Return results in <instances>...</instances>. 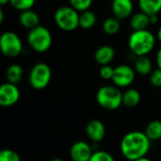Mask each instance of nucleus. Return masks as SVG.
Segmentation results:
<instances>
[{
    "label": "nucleus",
    "instance_id": "1",
    "mask_svg": "<svg viewBox=\"0 0 161 161\" xmlns=\"http://www.w3.org/2000/svg\"><path fill=\"white\" fill-rule=\"evenodd\" d=\"M151 141L144 132L131 131L126 133L120 144L122 155L129 161L145 158L151 148Z\"/></svg>",
    "mask_w": 161,
    "mask_h": 161
},
{
    "label": "nucleus",
    "instance_id": "2",
    "mask_svg": "<svg viewBox=\"0 0 161 161\" xmlns=\"http://www.w3.org/2000/svg\"><path fill=\"white\" fill-rule=\"evenodd\" d=\"M156 37L148 29L133 31L128 38V47L137 57L147 56L156 45Z\"/></svg>",
    "mask_w": 161,
    "mask_h": 161
},
{
    "label": "nucleus",
    "instance_id": "3",
    "mask_svg": "<svg viewBox=\"0 0 161 161\" xmlns=\"http://www.w3.org/2000/svg\"><path fill=\"white\" fill-rule=\"evenodd\" d=\"M26 40L30 48L37 53L47 52L53 42V38L50 30L41 25L29 30Z\"/></svg>",
    "mask_w": 161,
    "mask_h": 161
},
{
    "label": "nucleus",
    "instance_id": "4",
    "mask_svg": "<svg viewBox=\"0 0 161 161\" xmlns=\"http://www.w3.org/2000/svg\"><path fill=\"white\" fill-rule=\"evenodd\" d=\"M96 102L108 110H116L123 105V92L116 86H103L96 92Z\"/></svg>",
    "mask_w": 161,
    "mask_h": 161
},
{
    "label": "nucleus",
    "instance_id": "5",
    "mask_svg": "<svg viewBox=\"0 0 161 161\" xmlns=\"http://www.w3.org/2000/svg\"><path fill=\"white\" fill-rule=\"evenodd\" d=\"M79 15L80 13L71 6H62L55 11L54 20L59 29L72 32L79 26Z\"/></svg>",
    "mask_w": 161,
    "mask_h": 161
},
{
    "label": "nucleus",
    "instance_id": "6",
    "mask_svg": "<svg viewBox=\"0 0 161 161\" xmlns=\"http://www.w3.org/2000/svg\"><path fill=\"white\" fill-rule=\"evenodd\" d=\"M52 77L51 68L43 62H39L35 64L28 76V81L30 86L35 90H43L50 83Z\"/></svg>",
    "mask_w": 161,
    "mask_h": 161
},
{
    "label": "nucleus",
    "instance_id": "7",
    "mask_svg": "<svg viewBox=\"0 0 161 161\" xmlns=\"http://www.w3.org/2000/svg\"><path fill=\"white\" fill-rule=\"evenodd\" d=\"M0 49L7 58H16L23 51L21 38L12 31H6L0 37Z\"/></svg>",
    "mask_w": 161,
    "mask_h": 161
},
{
    "label": "nucleus",
    "instance_id": "8",
    "mask_svg": "<svg viewBox=\"0 0 161 161\" xmlns=\"http://www.w3.org/2000/svg\"><path fill=\"white\" fill-rule=\"evenodd\" d=\"M135 69L126 64H121L114 68L112 77L113 84L118 88H126L130 86L135 79Z\"/></svg>",
    "mask_w": 161,
    "mask_h": 161
},
{
    "label": "nucleus",
    "instance_id": "9",
    "mask_svg": "<svg viewBox=\"0 0 161 161\" xmlns=\"http://www.w3.org/2000/svg\"><path fill=\"white\" fill-rule=\"evenodd\" d=\"M20 98V91L16 84L6 82L0 87V105L2 107H11Z\"/></svg>",
    "mask_w": 161,
    "mask_h": 161
},
{
    "label": "nucleus",
    "instance_id": "10",
    "mask_svg": "<svg viewBox=\"0 0 161 161\" xmlns=\"http://www.w3.org/2000/svg\"><path fill=\"white\" fill-rule=\"evenodd\" d=\"M93 152L92 147L86 142H76L70 149V157L73 161H89Z\"/></svg>",
    "mask_w": 161,
    "mask_h": 161
},
{
    "label": "nucleus",
    "instance_id": "11",
    "mask_svg": "<svg viewBox=\"0 0 161 161\" xmlns=\"http://www.w3.org/2000/svg\"><path fill=\"white\" fill-rule=\"evenodd\" d=\"M133 9L134 4L132 0H112L111 2V10L114 17L119 20L131 17L133 14Z\"/></svg>",
    "mask_w": 161,
    "mask_h": 161
},
{
    "label": "nucleus",
    "instance_id": "12",
    "mask_svg": "<svg viewBox=\"0 0 161 161\" xmlns=\"http://www.w3.org/2000/svg\"><path fill=\"white\" fill-rule=\"evenodd\" d=\"M86 134L91 141L99 142L103 141L106 136L105 125L100 120H92L87 124Z\"/></svg>",
    "mask_w": 161,
    "mask_h": 161
},
{
    "label": "nucleus",
    "instance_id": "13",
    "mask_svg": "<svg viewBox=\"0 0 161 161\" xmlns=\"http://www.w3.org/2000/svg\"><path fill=\"white\" fill-rule=\"evenodd\" d=\"M114 58H115V49L108 44L98 47L94 53V59L101 66L109 65V63L114 59Z\"/></svg>",
    "mask_w": 161,
    "mask_h": 161
},
{
    "label": "nucleus",
    "instance_id": "14",
    "mask_svg": "<svg viewBox=\"0 0 161 161\" xmlns=\"http://www.w3.org/2000/svg\"><path fill=\"white\" fill-rule=\"evenodd\" d=\"M19 22L25 28L31 30L40 25V16L32 9L25 10L20 13Z\"/></svg>",
    "mask_w": 161,
    "mask_h": 161
},
{
    "label": "nucleus",
    "instance_id": "15",
    "mask_svg": "<svg viewBox=\"0 0 161 161\" xmlns=\"http://www.w3.org/2000/svg\"><path fill=\"white\" fill-rule=\"evenodd\" d=\"M129 25H130V27L133 29V31L147 29L148 25H150L149 15H147L146 13L142 11L133 13L130 17Z\"/></svg>",
    "mask_w": 161,
    "mask_h": 161
},
{
    "label": "nucleus",
    "instance_id": "16",
    "mask_svg": "<svg viewBox=\"0 0 161 161\" xmlns=\"http://www.w3.org/2000/svg\"><path fill=\"white\" fill-rule=\"evenodd\" d=\"M134 69L141 75H148L153 72V63L147 56L137 57L134 63Z\"/></svg>",
    "mask_w": 161,
    "mask_h": 161
},
{
    "label": "nucleus",
    "instance_id": "17",
    "mask_svg": "<svg viewBox=\"0 0 161 161\" xmlns=\"http://www.w3.org/2000/svg\"><path fill=\"white\" fill-rule=\"evenodd\" d=\"M138 4L141 11L149 16L158 14L161 11V0H139Z\"/></svg>",
    "mask_w": 161,
    "mask_h": 161
},
{
    "label": "nucleus",
    "instance_id": "18",
    "mask_svg": "<svg viewBox=\"0 0 161 161\" xmlns=\"http://www.w3.org/2000/svg\"><path fill=\"white\" fill-rule=\"evenodd\" d=\"M24 75V70L21 65L19 64H11L8 67L6 71V76L8 79V82L12 84L19 83Z\"/></svg>",
    "mask_w": 161,
    "mask_h": 161
},
{
    "label": "nucleus",
    "instance_id": "19",
    "mask_svg": "<svg viewBox=\"0 0 161 161\" xmlns=\"http://www.w3.org/2000/svg\"><path fill=\"white\" fill-rule=\"evenodd\" d=\"M141 101V93L135 89H128L123 93V105L127 108H134Z\"/></svg>",
    "mask_w": 161,
    "mask_h": 161
},
{
    "label": "nucleus",
    "instance_id": "20",
    "mask_svg": "<svg viewBox=\"0 0 161 161\" xmlns=\"http://www.w3.org/2000/svg\"><path fill=\"white\" fill-rule=\"evenodd\" d=\"M145 135L151 142H157L161 139V121L155 120L150 122L144 131Z\"/></svg>",
    "mask_w": 161,
    "mask_h": 161
},
{
    "label": "nucleus",
    "instance_id": "21",
    "mask_svg": "<svg viewBox=\"0 0 161 161\" xmlns=\"http://www.w3.org/2000/svg\"><path fill=\"white\" fill-rule=\"evenodd\" d=\"M96 14L91 9L85 10L81 12L79 15V26L82 27L83 29H90L93 27L96 24Z\"/></svg>",
    "mask_w": 161,
    "mask_h": 161
},
{
    "label": "nucleus",
    "instance_id": "22",
    "mask_svg": "<svg viewBox=\"0 0 161 161\" xmlns=\"http://www.w3.org/2000/svg\"><path fill=\"white\" fill-rule=\"evenodd\" d=\"M103 30L108 35H115L121 28L120 20L116 17H108L103 23Z\"/></svg>",
    "mask_w": 161,
    "mask_h": 161
},
{
    "label": "nucleus",
    "instance_id": "23",
    "mask_svg": "<svg viewBox=\"0 0 161 161\" xmlns=\"http://www.w3.org/2000/svg\"><path fill=\"white\" fill-rule=\"evenodd\" d=\"M35 2L36 0H9L10 6L21 12L32 9L33 6L35 5Z\"/></svg>",
    "mask_w": 161,
    "mask_h": 161
},
{
    "label": "nucleus",
    "instance_id": "24",
    "mask_svg": "<svg viewBox=\"0 0 161 161\" xmlns=\"http://www.w3.org/2000/svg\"><path fill=\"white\" fill-rule=\"evenodd\" d=\"M92 2L93 0H69L70 6L80 12L90 9Z\"/></svg>",
    "mask_w": 161,
    "mask_h": 161
},
{
    "label": "nucleus",
    "instance_id": "25",
    "mask_svg": "<svg viewBox=\"0 0 161 161\" xmlns=\"http://www.w3.org/2000/svg\"><path fill=\"white\" fill-rule=\"evenodd\" d=\"M0 161H21L17 152L10 149H3L0 151Z\"/></svg>",
    "mask_w": 161,
    "mask_h": 161
},
{
    "label": "nucleus",
    "instance_id": "26",
    "mask_svg": "<svg viewBox=\"0 0 161 161\" xmlns=\"http://www.w3.org/2000/svg\"><path fill=\"white\" fill-rule=\"evenodd\" d=\"M89 161H115V159L109 153L106 151H96L93 152Z\"/></svg>",
    "mask_w": 161,
    "mask_h": 161
},
{
    "label": "nucleus",
    "instance_id": "27",
    "mask_svg": "<svg viewBox=\"0 0 161 161\" xmlns=\"http://www.w3.org/2000/svg\"><path fill=\"white\" fill-rule=\"evenodd\" d=\"M99 74H100V76L104 80H111L113 77V75H114V68L111 67L110 65L101 66Z\"/></svg>",
    "mask_w": 161,
    "mask_h": 161
},
{
    "label": "nucleus",
    "instance_id": "28",
    "mask_svg": "<svg viewBox=\"0 0 161 161\" xmlns=\"http://www.w3.org/2000/svg\"><path fill=\"white\" fill-rule=\"evenodd\" d=\"M149 81L151 85L155 88H161V70L159 68L154 70L151 75Z\"/></svg>",
    "mask_w": 161,
    "mask_h": 161
},
{
    "label": "nucleus",
    "instance_id": "29",
    "mask_svg": "<svg viewBox=\"0 0 161 161\" xmlns=\"http://www.w3.org/2000/svg\"><path fill=\"white\" fill-rule=\"evenodd\" d=\"M149 20H150V25H156L158 22V14L150 15L149 16Z\"/></svg>",
    "mask_w": 161,
    "mask_h": 161
},
{
    "label": "nucleus",
    "instance_id": "30",
    "mask_svg": "<svg viewBox=\"0 0 161 161\" xmlns=\"http://www.w3.org/2000/svg\"><path fill=\"white\" fill-rule=\"evenodd\" d=\"M156 60H157L158 67L161 70V47L158 49V51L157 53V58H156Z\"/></svg>",
    "mask_w": 161,
    "mask_h": 161
},
{
    "label": "nucleus",
    "instance_id": "31",
    "mask_svg": "<svg viewBox=\"0 0 161 161\" xmlns=\"http://www.w3.org/2000/svg\"><path fill=\"white\" fill-rule=\"evenodd\" d=\"M4 22V11L3 8H0V24Z\"/></svg>",
    "mask_w": 161,
    "mask_h": 161
},
{
    "label": "nucleus",
    "instance_id": "32",
    "mask_svg": "<svg viewBox=\"0 0 161 161\" xmlns=\"http://www.w3.org/2000/svg\"><path fill=\"white\" fill-rule=\"evenodd\" d=\"M157 38H158V40L159 41V42L161 43V26L158 28V34H157Z\"/></svg>",
    "mask_w": 161,
    "mask_h": 161
},
{
    "label": "nucleus",
    "instance_id": "33",
    "mask_svg": "<svg viewBox=\"0 0 161 161\" xmlns=\"http://www.w3.org/2000/svg\"><path fill=\"white\" fill-rule=\"evenodd\" d=\"M7 4H9V0H0V5L5 6Z\"/></svg>",
    "mask_w": 161,
    "mask_h": 161
},
{
    "label": "nucleus",
    "instance_id": "34",
    "mask_svg": "<svg viewBox=\"0 0 161 161\" xmlns=\"http://www.w3.org/2000/svg\"><path fill=\"white\" fill-rule=\"evenodd\" d=\"M135 161H152V160L145 157V158H140V159H137V160H135Z\"/></svg>",
    "mask_w": 161,
    "mask_h": 161
},
{
    "label": "nucleus",
    "instance_id": "35",
    "mask_svg": "<svg viewBox=\"0 0 161 161\" xmlns=\"http://www.w3.org/2000/svg\"><path fill=\"white\" fill-rule=\"evenodd\" d=\"M51 161H64L62 158H54V159H52Z\"/></svg>",
    "mask_w": 161,
    "mask_h": 161
},
{
    "label": "nucleus",
    "instance_id": "36",
    "mask_svg": "<svg viewBox=\"0 0 161 161\" xmlns=\"http://www.w3.org/2000/svg\"><path fill=\"white\" fill-rule=\"evenodd\" d=\"M159 161H161V155H160V158H159Z\"/></svg>",
    "mask_w": 161,
    "mask_h": 161
},
{
    "label": "nucleus",
    "instance_id": "37",
    "mask_svg": "<svg viewBox=\"0 0 161 161\" xmlns=\"http://www.w3.org/2000/svg\"><path fill=\"white\" fill-rule=\"evenodd\" d=\"M160 100H161V93H160Z\"/></svg>",
    "mask_w": 161,
    "mask_h": 161
}]
</instances>
